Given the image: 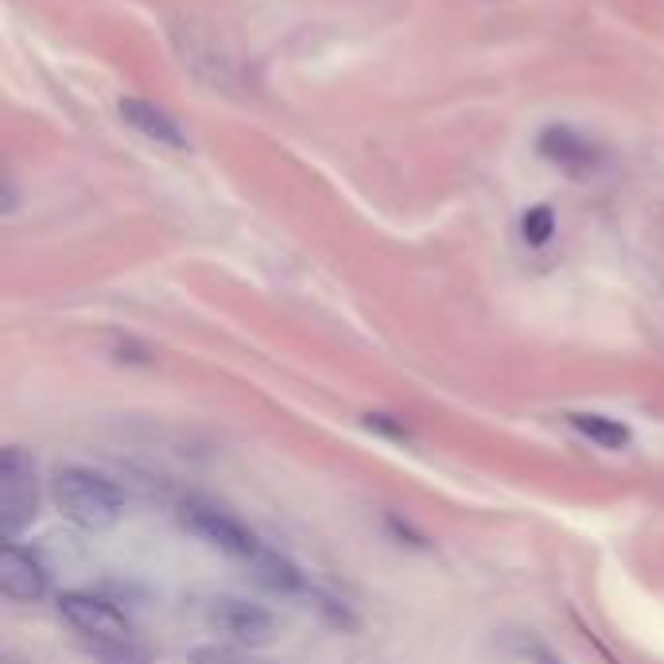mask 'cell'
Instances as JSON below:
<instances>
[{
	"label": "cell",
	"mask_w": 664,
	"mask_h": 664,
	"mask_svg": "<svg viewBox=\"0 0 664 664\" xmlns=\"http://www.w3.org/2000/svg\"><path fill=\"white\" fill-rule=\"evenodd\" d=\"M564 420L579 439H587L590 447H602V451H625L633 443L630 427L614 416H602V412H567Z\"/></svg>",
	"instance_id": "9c48e42d"
},
{
	"label": "cell",
	"mask_w": 664,
	"mask_h": 664,
	"mask_svg": "<svg viewBox=\"0 0 664 664\" xmlns=\"http://www.w3.org/2000/svg\"><path fill=\"white\" fill-rule=\"evenodd\" d=\"M47 564L20 541H4V548H0V595L9 602H40L47 599Z\"/></svg>",
	"instance_id": "8992f818"
},
{
	"label": "cell",
	"mask_w": 664,
	"mask_h": 664,
	"mask_svg": "<svg viewBox=\"0 0 664 664\" xmlns=\"http://www.w3.org/2000/svg\"><path fill=\"white\" fill-rule=\"evenodd\" d=\"M191 664H264L257 656H249V649L241 645H198L187 656Z\"/></svg>",
	"instance_id": "8fae6325"
},
{
	"label": "cell",
	"mask_w": 664,
	"mask_h": 664,
	"mask_svg": "<svg viewBox=\"0 0 664 664\" xmlns=\"http://www.w3.org/2000/svg\"><path fill=\"white\" fill-rule=\"evenodd\" d=\"M51 498L86 533H106L124 516V493L113 478L90 467H58L51 478Z\"/></svg>",
	"instance_id": "7a4b0ae2"
},
{
	"label": "cell",
	"mask_w": 664,
	"mask_h": 664,
	"mask_svg": "<svg viewBox=\"0 0 664 664\" xmlns=\"http://www.w3.org/2000/svg\"><path fill=\"white\" fill-rule=\"evenodd\" d=\"M206 622L241 649H264L276 638V618L261 602H249L241 595H214L206 607Z\"/></svg>",
	"instance_id": "5b68a950"
},
{
	"label": "cell",
	"mask_w": 664,
	"mask_h": 664,
	"mask_svg": "<svg viewBox=\"0 0 664 664\" xmlns=\"http://www.w3.org/2000/svg\"><path fill=\"white\" fill-rule=\"evenodd\" d=\"M533 661H536V664H564L556 653H548L544 645H533Z\"/></svg>",
	"instance_id": "4fadbf2b"
},
{
	"label": "cell",
	"mask_w": 664,
	"mask_h": 664,
	"mask_svg": "<svg viewBox=\"0 0 664 664\" xmlns=\"http://www.w3.org/2000/svg\"><path fill=\"white\" fill-rule=\"evenodd\" d=\"M175 516H179V525L187 529L191 536H198L206 548L221 552V556H230V559H241V564H249V567L264 556V548H269L241 516H233L230 509L218 505V501H210V498H183L179 509H175Z\"/></svg>",
	"instance_id": "3957f363"
},
{
	"label": "cell",
	"mask_w": 664,
	"mask_h": 664,
	"mask_svg": "<svg viewBox=\"0 0 664 664\" xmlns=\"http://www.w3.org/2000/svg\"><path fill=\"white\" fill-rule=\"evenodd\" d=\"M556 238V214H552V206H529L525 214H521V241L533 249H544L548 241Z\"/></svg>",
	"instance_id": "30bf717a"
},
{
	"label": "cell",
	"mask_w": 664,
	"mask_h": 664,
	"mask_svg": "<svg viewBox=\"0 0 664 664\" xmlns=\"http://www.w3.org/2000/svg\"><path fill=\"white\" fill-rule=\"evenodd\" d=\"M117 109H121V121L129 124V129H137L144 140H152V144L172 148V152H183V148H187V132L179 129V121H175L167 109L152 106V101H144V98H124Z\"/></svg>",
	"instance_id": "ba28073f"
},
{
	"label": "cell",
	"mask_w": 664,
	"mask_h": 664,
	"mask_svg": "<svg viewBox=\"0 0 664 664\" xmlns=\"http://www.w3.org/2000/svg\"><path fill=\"white\" fill-rule=\"evenodd\" d=\"M55 610L94 664H148L132 622L109 599L90 590H66L55 599Z\"/></svg>",
	"instance_id": "6da1fadb"
},
{
	"label": "cell",
	"mask_w": 664,
	"mask_h": 664,
	"mask_svg": "<svg viewBox=\"0 0 664 664\" xmlns=\"http://www.w3.org/2000/svg\"><path fill=\"white\" fill-rule=\"evenodd\" d=\"M536 144H541V156L548 160V164H556L564 175H572V179H587V175H595L602 164V152H595V148L575 129H567V124L544 129Z\"/></svg>",
	"instance_id": "52a82bcc"
},
{
	"label": "cell",
	"mask_w": 664,
	"mask_h": 664,
	"mask_svg": "<svg viewBox=\"0 0 664 664\" xmlns=\"http://www.w3.org/2000/svg\"><path fill=\"white\" fill-rule=\"evenodd\" d=\"M361 424L369 427V432H381V435H389V439H401V443H409L412 439V432L404 424H396L393 416H385V412H369Z\"/></svg>",
	"instance_id": "7c38bea8"
},
{
	"label": "cell",
	"mask_w": 664,
	"mask_h": 664,
	"mask_svg": "<svg viewBox=\"0 0 664 664\" xmlns=\"http://www.w3.org/2000/svg\"><path fill=\"white\" fill-rule=\"evenodd\" d=\"M40 516V470L24 447L0 451V536L20 541Z\"/></svg>",
	"instance_id": "277c9868"
}]
</instances>
